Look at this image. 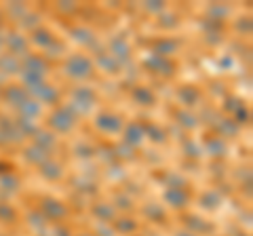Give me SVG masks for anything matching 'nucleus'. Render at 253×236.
<instances>
[{
  "label": "nucleus",
  "instance_id": "1",
  "mask_svg": "<svg viewBox=\"0 0 253 236\" xmlns=\"http://www.w3.org/2000/svg\"><path fill=\"white\" fill-rule=\"evenodd\" d=\"M93 72V64L84 55H72L66 64V74L72 78H86Z\"/></svg>",
  "mask_w": 253,
  "mask_h": 236
}]
</instances>
